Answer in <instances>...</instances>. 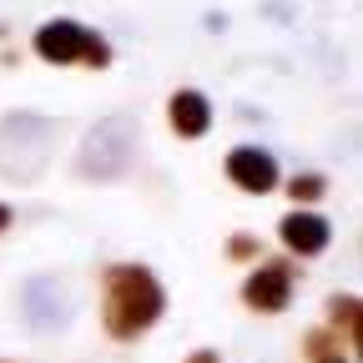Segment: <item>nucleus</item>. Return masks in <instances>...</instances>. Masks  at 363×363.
<instances>
[{
    "instance_id": "obj_1",
    "label": "nucleus",
    "mask_w": 363,
    "mask_h": 363,
    "mask_svg": "<svg viewBox=\"0 0 363 363\" xmlns=\"http://www.w3.org/2000/svg\"><path fill=\"white\" fill-rule=\"evenodd\" d=\"M106 333L116 338H136L142 328L157 323V313H162V288L147 267H111L106 272Z\"/></svg>"
},
{
    "instance_id": "obj_2",
    "label": "nucleus",
    "mask_w": 363,
    "mask_h": 363,
    "mask_svg": "<svg viewBox=\"0 0 363 363\" xmlns=\"http://www.w3.org/2000/svg\"><path fill=\"white\" fill-rule=\"evenodd\" d=\"M35 56L40 61H56V66H71V61L106 66L111 61V45L101 35H91L86 26H76V21H51V26L35 30Z\"/></svg>"
},
{
    "instance_id": "obj_3",
    "label": "nucleus",
    "mask_w": 363,
    "mask_h": 363,
    "mask_svg": "<svg viewBox=\"0 0 363 363\" xmlns=\"http://www.w3.org/2000/svg\"><path fill=\"white\" fill-rule=\"evenodd\" d=\"M288 293H293V272H288V262H262L252 278H247V288H242V298H247L257 313H278V308H288Z\"/></svg>"
},
{
    "instance_id": "obj_4",
    "label": "nucleus",
    "mask_w": 363,
    "mask_h": 363,
    "mask_svg": "<svg viewBox=\"0 0 363 363\" xmlns=\"http://www.w3.org/2000/svg\"><path fill=\"white\" fill-rule=\"evenodd\" d=\"M227 177H233L242 192H272L278 187V162L267 152H257V147H238L227 157Z\"/></svg>"
},
{
    "instance_id": "obj_5",
    "label": "nucleus",
    "mask_w": 363,
    "mask_h": 363,
    "mask_svg": "<svg viewBox=\"0 0 363 363\" xmlns=\"http://www.w3.org/2000/svg\"><path fill=\"white\" fill-rule=\"evenodd\" d=\"M283 242H288L293 252L313 257V252L328 247V222L313 217V212H293V217H283Z\"/></svg>"
},
{
    "instance_id": "obj_6",
    "label": "nucleus",
    "mask_w": 363,
    "mask_h": 363,
    "mask_svg": "<svg viewBox=\"0 0 363 363\" xmlns=\"http://www.w3.org/2000/svg\"><path fill=\"white\" fill-rule=\"evenodd\" d=\"M167 111H172L177 136H202V131L212 126V106H207V96H202V91H177Z\"/></svg>"
},
{
    "instance_id": "obj_7",
    "label": "nucleus",
    "mask_w": 363,
    "mask_h": 363,
    "mask_svg": "<svg viewBox=\"0 0 363 363\" xmlns=\"http://www.w3.org/2000/svg\"><path fill=\"white\" fill-rule=\"evenodd\" d=\"M293 197H298V202L323 197V177H293Z\"/></svg>"
},
{
    "instance_id": "obj_8",
    "label": "nucleus",
    "mask_w": 363,
    "mask_h": 363,
    "mask_svg": "<svg viewBox=\"0 0 363 363\" xmlns=\"http://www.w3.org/2000/svg\"><path fill=\"white\" fill-rule=\"evenodd\" d=\"M333 323H343L348 333H358V303H353V298H343V303H333Z\"/></svg>"
},
{
    "instance_id": "obj_9",
    "label": "nucleus",
    "mask_w": 363,
    "mask_h": 363,
    "mask_svg": "<svg viewBox=\"0 0 363 363\" xmlns=\"http://www.w3.org/2000/svg\"><path fill=\"white\" fill-rule=\"evenodd\" d=\"M192 363H217V353H197V358H192Z\"/></svg>"
},
{
    "instance_id": "obj_10",
    "label": "nucleus",
    "mask_w": 363,
    "mask_h": 363,
    "mask_svg": "<svg viewBox=\"0 0 363 363\" xmlns=\"http://www.w3.org/2000/svg\"><path fill=\"white\" fill-rule=\"evenodd\" d=\"M6 222H11V207H0V233H6Z\"/></svg>"
},
{
    "instance_id": "obj_11",
    "label": "nucleus",
    "mask_w": 363,
    "mask_h": 363,
    "mask_svg": "<svg viewBox=\"0 0 363 363\" xmlns=\"http://www.w3.org/2000/svg\"><path fill=\"white\" fill-rule=\"evenodd\" d=\"M323 363H338V358H323Z\"/></svg>"
}]
</instances>
